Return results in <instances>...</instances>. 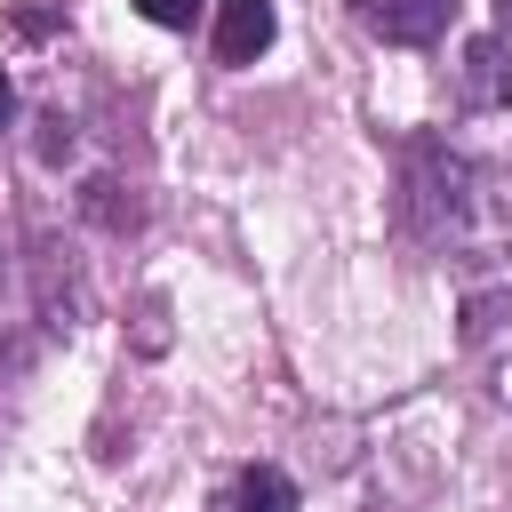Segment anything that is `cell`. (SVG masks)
Masks as SVG:
<instances>
[{
  "label": "cell",
  "mask_w": 512,
  "mask_h": 512,
  "mask_svg": "<svg viewBox=\"0 0 512 512\" xmlns=\"http://www.w3.org/2000/svg\"><path fill=\"white\" fill-rule=\"evenodd\" d=\"M208 512H296V480H288L280 464H240V472L208 496Z\"/></svg>",
  "instance_id": "3957f363"
},
{
  "label": "cell",
  "mask_w": 512,
  "mask_h": 512,
  "mask_svg": "<svg viewBox=\"0 0 512 512\" xmlns=\"http://www.w3.org/2000/svg\"><path fill=\"white\" fill-rule=\"evenodd\" d=\"M8 112H16V88H8V72H0V128H8Z\"/></svg>",
  "instance_id": "8992f818"
},
{
  "label": "cell",
  "mask_w": 512,
  "mask_h": 512,
  "mask_svg": "<svg viewBox=\"0 0 512 512\" xmlns=\"http://www.w3.org/2000/svg\"><path fill=\"white\" fill-rule=\"evenodd\" d=\"M352 16L392 48H432L456 24V0H352Z\"/></svg>",
  "instance_id": "6da1fadb"
},
{
  "label": "cell",
  "mask_w": 512,
  "mask_h": 512,
  "mask_svg": "<svg viewBox=\"0 0 512 512\" xmlns=\"http://www.w3.org/2000/svg\"><path fill=\"white\" fill-rule=\"evenodd\" d=\"M272 32H280L272 0H216V56L224 64H256L272 48Z\"/></svg>",
  "instance_id": "7a4b0ae2"
},
{
  "label": "cell",
  "mask_w": 512,
  "mask_h": 512,
  "mask_svg": "<svg viewBox=\"0 0 512 512\" xmlns=\"http://www.w3.org/2000/svg\"><path fill=\"white\" fill-rule=\"evenodd\" d=\"M496 16H504V24H512V0H496Z\"/></svg>",
  "instance_id": "52a82bcc"
},
{
  "label": "cell",
  "mask_w": 512,
  "mask_h": 512,
  "mask_svg": "<svg viewBox=\"0 0 512 512\" xmlns=\"http://www.w3.org/2000/svg\"><path fill=\"white\" fill-rule=\"evenodd\" d=\"M464 64H472L464 96H472V104H488V96L504 88V72H496V64H504V48H496V40H472V48H464Z\"/></svg>",
  "instance_id": "277c9868"
},
{
  "label": "cell",
  "mask_w": 512,
  "mask_h": 512,
  "mask_svg": "<svg viewBox=\"0 0 512 512\" xmlns=\"http://www.w3.org/2000/svg\"><path fill=\"white\" fill-rule=\"evenodd\" d=\"M136 8H144L152 24H168V32H192V16H200L208 0H136Z\"/></svg>",
  "instance_id": "5b68a950"
}]
</instances>
